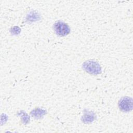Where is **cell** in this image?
Here are the masks:
<instances>
[{"label":"cell","mask_w":133,"mask_h":133,"mask_svg":"<svg viewBox=\"0 0 133 133\" xmlns=\"http://www.w3.org/2000/svg\"><path fill=\"white\" fill-rule=\"evenodd\" d=\"M118 106L121 110L124 112H128L132 109V99L128 97L122 98L118 103Z\"/></svg>","instance_id":"cell-3"},{"label":"cell","mask_w":133,"mask_h":133,"mask_svg":"<svg viewBox=\"0 0 133 133\" xmlns=\"http://www.w3.org/2000/svg\"><path fill=\"white\" fill-rule=\"evenodd\" d=\"M84 70L90 74H98L101 72V68L99 64L95 61H88L83 64Z\"/></svg>","instance_id":"cell-2"},{"label":"cell","mask_w":133,"mask_h":133,"mask_svg":"<svg viewBox=\"0 0 133 133\" xmlns=\"http://www.w3.org/2000/svg\"><path fill=\"white\" fill-rule=\"evenodd\" d=\"M54 30L55 33L60 36H65L70 32L69 25L62 21L56 22L54 24Z\"/></svg>","instance_id":"cell-1"}]
</instances>
